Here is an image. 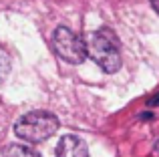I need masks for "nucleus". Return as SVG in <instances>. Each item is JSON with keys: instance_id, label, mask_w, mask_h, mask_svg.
Here are the masks:
<instances>
[{"instance_id": "1a4fd4ad", "label": "nucleus", "mask_w": 159, "mask_h": 157, "mask_svg": "<svg viewBox=\"0 0 159 157\" xmlns=\"http://www.w3.org/2000/svg\"><path fill=\"white\" fill-rule=\"evenodd\" d=\"M155 151H157V153H159V139H157V141H155Z\"/></svg>"}, {"instance_id": "f257e3e1", "label": "nucleus", "mask_w": 159, "mask_h": 157, "mask_svg": "<svg viewBox=\"0 0 159 157\" xmlns=\"http://www.w3.org/2000/svg\"><path fill=\"white\" fill-rule=\"evenodd\" d=\"M87 56L95 61L105 73H117L121 69V43L113 28H99L85 40Z\"/></svg>"}, {"instance_id": "20e7f679", "label": "nucleus", "mask_w": 159, "mask_h": 157, "mask_svg": "<svg viewBox=\"0 0 159 157\" xmlns=\"http://www.w3.org/2000/svg\"><path fill=\"white\" fill-rule=\"evenodd\" d=\"M57 157H89V147L77 135H62L57 145Z\"/></svg>"}, {"instance_id": "7ed1b4c3", "label": "nucleus", "mask_w": 159, "mask_h": 157, "mask_svg": "<svg viewBox=\"0 0 159 157\" xmlns=\"http://www.w3.org/2000/svg\"><path fill=\"white\" fill-rule=\"evenodd\" d=\"M52 51L58 59H62L69 65H81L87 59L85 40L79 34H75L66 26H57L52 32Z\"/></svg>"}, {"instance_id": "423d86ee", "label": "nucleus", "mask_w": 159, "mask_h": 157, "mask_svg": "<svg viewBox=\"0 0 159 157\" xmlns=\"http://www.w3.org/2000/svg\"><path fill=\"white\" fill-rule=\"evenodd\" d=\"M10 56L6 55V52L0 48V81H4V78L8 77V73H10Z\"/></svg>"}, {"instance_id": "6e6552de", "label": "nucleus", "mask_w": 159, "mask_h": 157, "mask_svg": "<svg viewBox=\"0 0 159 157\" xmlns=\"http://www.w3.org/2000/svg\"><path fill=\"white\" fill-rule=\"evenodd\" d=\"M151 6H153V10L159 14V0H151Z\"/></svg>"}, {"instance_id": "39448f33", "label": "nucleus", "mask_w": 159, "mask_h": 157, "mask_svg": "<svg viewBox=\"0 0 159 157\" xmlns=\"http://www.w3.org/2000/svg\"><path fill=\"white\" fill-rule=\"evenodd\" d=\"M4 157H40L36 151H32L30 147L26 145H8L6 149H4Z\"/></svg>"}, {"instance_id": "0eeeda50", "label": "nucleus", "mask_w": 159, "mask_h": 157, "mask_svg": "<svg viewBox=\"0 0 159 157\" xmlns=\"http://www.w3.org/2000/svg\"><path fill=\"white\" fill-rule=\"evenodd\" d=\"M147 105H149V107H155V105H159V93L155 95V97H151V99H149V101H147Z\"/></svg>"}, {"instance_id": "f03ea898", "label": "nucleus", "mask_w": 159, "mask_h": 157, "mask_svg": "<svg viewBox=\"0 0 159 157\" xmlns=\"http://www.w3.org/2000/svg\"><path fill=\"white\" fill-rule=\"evenodd\" d=\"M58 129L57 115L48 111H30L14 123V135L26 143H40L52 137Z\"/></svg>"}]
</instances>
